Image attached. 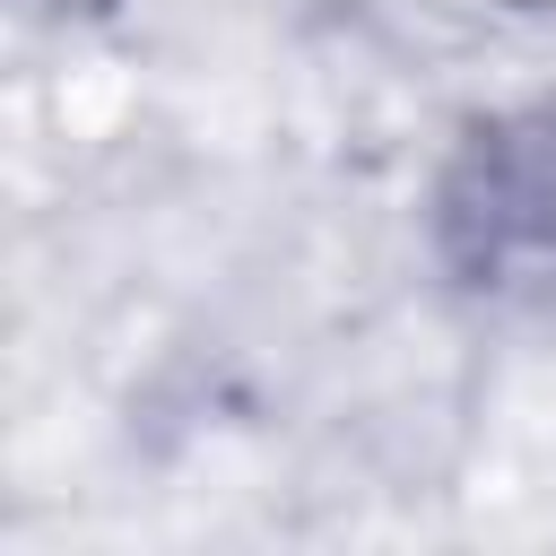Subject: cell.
<instances>
[{"instance_id":"cell-1","label":"cell","mask_w":556,"mask_h":556,"mask_svg":"<svg viewBox=\"0 0 556 556\" xmlns=\"http://www.w3.org/2000/svg\"><path fill=\"white\" fill-rule=\"evenodd\" d=\"M443 243L478 278H556V113L495 122L443 182Z\"/></svg>"}]
</instances>
